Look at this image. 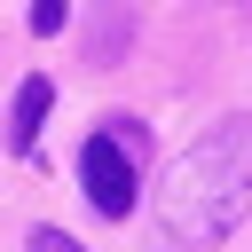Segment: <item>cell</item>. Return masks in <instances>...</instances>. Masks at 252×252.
Listing matches in <instances>:
<instances>
[{"label": "cell", "instance_id": "obj_1", "mask_svg": "<svg viewBox=\"0 0 252 252\" xmlns=\"http://www.w3.org/2000/svg\"><path fill=\"white\" fill-rule=\"evenodd\" d=\"M244 213H252V110H228L165 165L158 236L173 252H213Z\"/></svg>", "mask_w": 252, "mask_h": 252}, {"label": "cell", "instance_id": "obj_5", "mask_svg": "<svg viewBox=\"0 0 252 252\" xmlns=\"http://www.w3.org/2000/svg\"><path fill=\"white\" fill-rule=\"evenodd\" d=\"M32 252H87V244L63 236V228H32Z\"/></svg>", "mask_w": 252, "mask_h": 252}, {"label": "cell", "instance_id": "obj_3", "mask_svg": "<svg viewBox=\"0 0 252 252\" xmlns=\"http://www.w3.org/2000/svg\"><path fill=\"white\" fill-rule=\"evenodd\" d=\"M47 102H55V87H47V79H24V87H16V110H8V150H32V134H39V118H47Z\"/></svg>", "mask_w": 252, "mask_h": 252}, {"label": "cell", "instance_id": "obj_2", "mask_svg": "<svg viewBox=\"0 0 252 252\" xmlns=\"http://www.w3.org/2000/svg\"><path fill=\"white\" fill-rule=\"evenodd\" d=\"M134 150H142L134 118H110V126H102V134L79 150V189H87V205H94L102 220H126V213H134V197H142Z\"/></svg>", "mask_w": 252, "mask_h": 252}, {"label": "cell", "instance_id": "obj_4", "mask_svg": "<svg viewBox=\"0 0 252 252\" xmlns=\"http://www.w3.org/2000/svg\"><path fill=\"white\" fill-rule=\"evenodd\" d=\"M32 32L55 39V32H63V0H32Z\"/></svg>", "mask_w": 252, "mask_h": 252}]
</instances>
